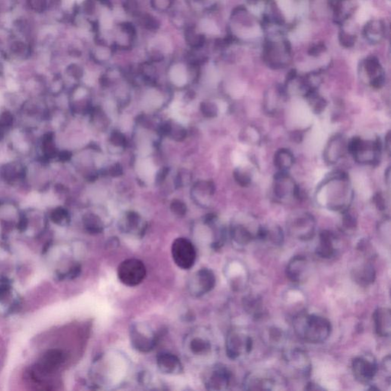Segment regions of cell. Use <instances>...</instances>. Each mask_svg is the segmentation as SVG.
<instances>
[{"mask_svg": "<svg viewBox=\"0 0 391 391\" xmlns=\"http://www.w3.org/2000/svg\"><path fill=\"white\" fill-rule=\"evenodd\" d=\"M29 5L34 11L41 13L45 10L47 0H29Z\"/></svg>", "mask_w": 391, "mask_h": 391, "instance_id": "42", "label": "cell"}, {"mask_svg": "<svg viewBox=\"0 0 391 391\" xmlns=\"http://www.w3.org/2000/svg\"><path fill=\"white\" fill-rule=\"evenodd\" d=\"M287 96L284 87L278 86L267 92L264 99V108L267 113L273 114L278 111L281 100Z\"/></svg>", "mask_w": 391, "mask_h": 391, "instance_id": "27", "label": "cell"}, {"mask_svg": "<svg viewBox=\"0 0 391 391\" xmlns=\"http://www.w3.org/2000/svg\"><path fill=\"white\" fill-rule=\"evenodd\" d=\"M84 224L90 233L99 234L103 232V224L101 219L96 215L91 213L86 215L84 218Z\"/></svg>", "mask_w": 391, "mask_h": 391, "instance_id": "34", "label": "cell"}, {"mask_svg": "<svg viewBox=\"0 0 391 391\" xmlns=\"http://www.w3.org/2000/svg\"><path fill=\"white\" fill-rule=\"evenodd\" d=\"M256 239L270 244L280 246L284 242V232L280 226H260L257 232Z\"/></svg>", "mask_w": 391, "mask_h": 391, "instance_id": "26", "label": "cell"}, {"mask_svg": "<svg viewBox=\"0 0 391 391\" xmlns=\"http://www.w3.org/2000/svg\"><path fill=\"white\" fill-rule=\"evenodd\" d=\"M259 228V227H258ZM257 229L242 223H235L231 226L230 236L234 242L239 245H246L256 239Z\"/></svg>", "mask_w": 391, "mask_h": 391, "instance_id": "25", "label": "cell"}, {"mask_svg": "<svg viewBox=\"0 0 391 391\" xmlns=\"http://www.w3.org/2000/svg\"><path fill=\"white\" fill-rule=\"evenodd\" d=\"M298 186L291 178L287 172L279 171L275 176L273 192L278 200H286L290 198H296Z\"/></svg>", "mask_w": 391, "mask_h": 391, "instance_id": "18", "label": "cell"}, {"mask_svg": "<svg viewBox=\"0 0 391 391\" xmlns=\"http://www.w3.org/2000/svg\"><path fill=\"white\" fill-rule=\"evenodd\" d=\"M264 342L268 346L274 349H281L284 347L287 342V335L281 329L276 327H269L264 331Z\"/></svg>", "mask_w": 391, "mask_h": 391, "instance_id": "28", "label": "cell"}, {"mask_svg": "<svg viewBox=\"0 0 391 391\" xmlns=\"http://www.w3.org/2000/svg\"><path fill=\"white\" fill-rule=\"evenodd\" d=\"M325 51H327V46L324 43H316L309 47L308 54L312 57H318L323 54Z\"/></svg>", "mask_w": 391, "mask_h": 391, "instance_id": "40", "label": "cell"}, {"mask_svg": "<svg viewBox=\"0 0 391 391\" xmlns=\"http://www.w3.org/2000/svg\"><path fill=\"white\" fill-rule=\"evenodd\" d=\"M317 192H324L319 195V201L332 211L344 212L349 210L352 201V188L349 177L344 172H335L322 182Z\"/></svg>", "mask_w": 391, "mask_h": 391, "instance_id": "1", "label": "cell"}, {"mask_svg": "<svg viewBox=\"0 0 391 391\" xmlns=\"http://www.w3.org/2000/svg\"><path fill=\"white\" fill-rule=\"evenodd\" d=\"M306 98L307 99L308 101H309L312 111L315 113H321L322 111H324L325 108L327 107V101L324 100V98H322V96H319L317 93V91L312 92V93L308 94Z\"/></svg>", "mask_w": 391, "mask_h": 391, "instance_id": "35", "label": "cell"}, {"mask_svg": "<svg viewBox=\"0 0 391 391\" xmlns=\"http://www.w3.org/2000/svg\"><path fill=\"white\" fill-rule=\"evenodd\" d=\"M390 356L388 355L387 356H386L383 358L381 364L382 371H383V372L385 374V377H386L389 381H390Z\"/></svg>", "mask_w": 391, "mask_h": 391, "instance_id": "45", "label": "cell"}, {"mask_svg": "<svg viewBox=\"0 0 391 391\" xmlns=\"http://www.w3.org/2000/svg\"><path fill=\"white\" fill-rule=\"evenodd\" d=\"M339 41L342 47L346 48H352L357 41V35L355 32H351L341 26L339 32Z\"/></svg>", "mask_w": 391, "mask_h": 391, "instance_id": "36", "label": "cell"}, {"mask_svg": "<svg viewBox=\"0 0 391 391\" xmlns=\"http://www.w3.org/2000/svg\"><path fill=\"white\" fill-rule=\"evenodd\" d=\"M382 144L378 139L375 140H364L359 137L353 138L349 142V152L354 159L361 164L375 165L380 161Z\"/></svg>", "mask_w": 391, "mask_h": 391, "instance_id": "4", "label": "cell"}, {"mask_svg": "<svg viewBox=\"0 0 391 391\" xmlns=\"http://www.w3.org/2000/svg\"><path fill=\"white\" fill-rule=\"evenodd\" d=\"M243 139L245 142H248V144H257L260 142V134L257 128L252 126H248V128L244 132V136Z\"/></svg>", "mask_w": 391, "mask_h": 391, "instance_id": "38", "label": "cell"}, {"mask_svg": "<svg viewBox=\"0 0 391 391\" xmlns=\"http://www.w3.org/2000/svg\"><path fill=\"white\" fill-rule=\"evenodd\" d=\"M333 10V19L339 26L349 21L355 12V5L351 0H328Z\"/></svg>", "mask_w": 391, "mask_h": 391, "instance_id": "23", "label": "cell"}, {"mask_svg": "<svg viewBox=\"0 0 391 391\" xmlns=\"http://www.w3.org/2000/svg\"><path fill=\"white\" fill-rule=\"evenodd\" d=\"M118 280L124 285L136 287L146 277V268L142 260L136 258L126 259L118 268Z\"/></svg>", "mask_w": 391, "mask_h": 391, "instance_id": "7", "label": "cell"}, {"mask_svg": "<svg viewBox=\"0 0 391 391\" xmlns=\"http://www.w3.org/2000/svg\"><path fill=\"white\" fill-rule=\"evenodd\" d=\"M189 349L193 355H205L211 351V343L207 339L201 337H195L189 342Z\"/></svg>", "mask_w": 391, "mask_h": 391, "instance_id": "32", "label": "cell"}, {"mask_svg": "<svg viewBox=\"0 0 391 391\" xmlns=\"http://www.w3.org/2000/svg\"><path fill=\"white\" fill-rule=\"evenodd\" d=\"M349 152V142L342 135H336L327 143L323 152L324 161L330 165L336 164Z\"/></svg>", "mask_w": 391, "mask_h": 391, "instance_id": "17", "label": "cell"}, {"mask_svg": "<svg viewBox=\"0 0 391 391\" xmlns=\"http://www.w3.org/2000/svg\"><path fill=\"white\" fill-rule=\"evenodd\" d=\"M343 216H342V229L345 232L347 233H350L351 232H353L357 228V219L349 213V210L342 213Z\"/></svg>", "mask_w": 391, "mask_h": 391, "instance_id": "37", "label": "cell"}, {"mask_svg": "<svg viewBox=\"0 0 391 391\" xmlns=\"http://www.w3.org/2000/svg\"><path fill=\"white\" fill-rule=\"evenodd\" d=\"M157 365L161 373L168 375H178L183 372V364L174 354L162 352L157 356Z\"/></svg>", "mask_w": 391, "mask_h": 391, "instance_id": "22", "label": "cell"}, {"mask_svg": "<svg viewBox=\"0 0 391 391\" xmlns=\"http://www.w3.org/2000/svg\"><path fill=\"white\" fill-rule=\"evenodd\" d=\"M374 203L380 211H385L386 209V202L384 196L381 192H377L374 198Z\"/></svg>", "mask_w": 391, "mask_h": 391, "instance_id": "44", "label": "cell"}, {"mask_svg": "<svg viewBox=\"0 0 391 391\" xmlns=\"http://www.w3.org/2000/svg\"><path fill=\"white\" fill-rule=\"evenodd\" d=\"M243 307L250 316L259 319L264 315L263 302L260 297L255 295H248L242 300Z\"/></svg>", "mask_w": 391, "mask_h": 391, "instance_id": "30", "label": "cell"}, {"mask_svg": "<svg viewBox=\"0 0 391 391\" xmlns=\"http://www.w3.org/2000/svg\"><path fill=\"white\" fill-rule=\"evenodd\" d=\"M201 109L207 117H215L218 114V107L214 103H204L201 106Z\"/></svg>", "mask_w": 391, "mask_h": 391, "instance_id": "41", "label": "cell"}, {"mask_svg": "<svg viewBox=\"0 0 391 391\" xmlns=\"http://www.w3.org/2000/svg\"><path fill=\"white\" fill-rule=\"evenodd\" d=\"M361 75L368 84L374 89H380L385 84V73L378 59L376 57H368L361 62Z\"/></svg>", "mask_w": 391, "mask_h": 391, "instance_id": "14", "label": "cell"}, {"mask_svg": "<svg viewBox=\"0 0 391 391\" xmlns=\"http://www.w3.org/2000/svg\"><path fill=\"white\" fill-rule=\"evenodd\" d=\"M174 79L176 83L182 84L186 81V75L182 68L176 69L174 72Z\"/></svg>", "mask_w": 391, "mask_h": 391, "instance_id": "47", "label": "cell"}, {"mask_svg": "<svg viewBox=\"0 0 391 391\" xmlns=\"http://www.w3.org/2000/svg\"><path fill=\"white\" fill-rule=\"evenodd\" d=\"M293 328L299 339L311 344L325 342L331 335L330 321L320 315L300 312L293 319Z\"/></svg>", "mask_w": 391, "mask_h": 391, "instance_id": "2", "label": "cell"}, {"mask_svg": "<svg viewBox=\"0 0 391 391\" xmlns=\"http://www.w3.org/2000/svg\"><path fill=\"white\" fill-rule=\"evenodd\" d=\"M385 149H386L389 155V152H390V133H388L386 139H385Z\"/></svg>", "mask_w": 391, "mask_h": 391, "instance_id": "49", "label": "cell"}, {"mask_svg": "<svg viewBox=\"0 0 391 391\" xmlns=\"http://www.w3.org/2000/svg\"><path fill=\"white\" fill-rule=\"evenodd\" d=\"M171 210L177 216H183L186 214V207L183 203L180 201H174L171 204Z\"/></svg>", "mask_w": 391, "mask_h": 391, "instance_id": "43", "label": "cell"}, {"mask_svg": "<svg viewBox=\"0 0 391 391\" xmlns=\"http://www.w3.org/2000/svg\"><path fill=\"white\" fill-rule=\"evenodd\" d=\"M294 155L289 149H281L275 153L274 164L280 171L287 172L294 164Z\"/></svg>", "mask_w": 391, "mask_h": 391, "instance_id": "31", "label": "cell"}, {"mask_svg": "<svg viewBox=\"0 0 391 391\" xmlns=\"http://www.w3.org/2000/svg\"><path fill=\"white\" fill-rule=\"evenodd\" d=\"M315 218L310 213L300 212L290 216L287 223V230L290 236L300 241L312 239L315 235Z\"/></svg>", "mask_w": 391, "mask_h": 391, "instance_id": "5", "label": "cell"}, {"mask_svg": "<svg viewBox=\"0 0 391 391\" xmlns=\"http://www.w3.org/2000/svg\"><path fill=\"white\" fill-rule=\"evenodd\" d=\"M130 341L136 350L148 353L155 349L157 336L148 325L136 323L130 329Z\"/></svg>", "mask_w": 391, "mask_h": 391, "instance_id": "10", "label": "cell"}, {"mask_svg": "<svg viewBox=\"0 0 391 391\" xmlns=\"http://www.w3.org/2000/svg\"><path fill=\"white\" fill-rule=\"evenodd\" d=\"M352 370L355 380L363 384H368L375 378L378 372V364L371 355H362L352 361Z\"/></svg>", "mask_w": 391, "mask_h": 391, "instance_id": "11", "label": "cell"}, {"mask_svg": "<svg viewBox=\"0 0 391 391\" xmlns=\"http://www.w3.org/2000/svg\"><path fill=\"white\" fill-rule=\"evenodd\" d=\"M234 177L237 183L241 186H248L251 184V177L248 172L238 168L234 172Z\"/></svg>", "mask_w": 391, "mask_h": 391, "instance_id": "39", "label": "cell"}, {"mask_svg": "<svg viewBox=\"0 0 391 391\" xmlns=\"http://www.w3.org/2000/svg\"><path fill=\"white\" fill-rule=\"evenodd\" d=\"M385 180H386V181L387 182L388 185L389 184V177H390V169H389V167H388L387 170H386V172H385Z\"/></svg>", "mask_w": 391, "mask_h": 391, "instance_id": "50", "label": "cell"}, {"mask_svg": "<svg viewBox=\"0 0 391 391\" xmlns=\"http://www.w3.org/2000/svg\"><path fill=\"white\" fill-rule=\"evenodd\" d=\"M376 334L382 338L389 337L391 333V312L387 307H378L373 315Z\"/></svg>", "mask_w": 391, "mask_h": 391, "instance_id": "24", "label": "cell"}, {"mask_svg": "<svg viewBox=\"0 0 391 391\" xmlns=\"http://www.w3.org/2000/svg\"><path fill=\"white\" fill-rule=\"evenodd\" d=\"M263 60L274 70L284 69L291 63L292 47L282 31L268 32L263 44Z\"/></svg>", "mask_w": 391, "mask_h": 391, "instance_id": "3", "label": "cell"}, {"mask_svg": "<svg viewBox=\"0 0 391 391\" xmlns=\"http://www.w3.org/2000/svg\"><path fill=\"white\" fill-rule=\"evenodd\" d=\"M120 227L125 233L133 234V235H142L145 231V226L142 223L140 216L135 213H128L123 219V221L121 222Z\"/></svg>", "mask_w": 391, "mask_h": 391, "instance_id": "29", "label": "cell"}, {"mask_svg": "<svg viewBox=\"0 0 391 391\" xmlns=\"http://www.w3.org/2000/svg\"><path fill=\"white\" fill-rule=\"evenodd\" d=\"M252 338L241 330H231L226 341V351L230 359L236 360L252 350Z\"/></svg>", "mask_w": 391, "mask_h": 391, "instance_id": "8", "label": "cell"}, {"mask_svg": "<svg viewBox=\"0 0 391 391\" xmlns=\"http://www.w3.org/2000/svg\"><path fill=\"white\" fill-rule=\"evenodd\" d=\"M305 389H307V390H323L324 388L322 387L320 385L316 384L313 382H309L305 386Z\"/></svg>", "mask_w": 391, "mask_h": 391, "instance_id": "48", "label": "cell"}, {"mask_svg": "<svg viewBox=\"0 0 391 391\" xmlns=\"http://www.w3.org/2000/svg\"><path fill=\"white\" fill-rule=\"evenodd\" d=\"M2 73H3L2 67H1V65H0V76L2 75Z\"/></svg>", "mask_w": 391, "mask_h": 391, "instance_id": "51", "label": "cell"}, {"mask_svg": "<svg viewBox=\"0 0 391 391\" xmlns=\"http://www.w3.org/2000/svg\"><path fill=\"white\" fill-rule=\"evenodd\" d=\"M387 27L384 20L372 19L368 21L363 28L362 34L366 41L370 44L377 45L386 38Z\"/></svg>", "mask_w": 391, "mask_h": 391, "instance_id": "20", "label": "cell"}, {"mask_svg": "<svg viewBox=\"0 0 391 391\" xmlns=\"http://www.w3.org/2000/svg\"><path fill=\"white\" fill-rule=\"evenodd\" d=\"M278 380L275 374L269 371H251L243 380V389L245 390H273L278 386Z\"/></svg>", "mask_w": 391, "mask_h": 391, "instance_id": "12", "label": "cell"}, {"mask_svg": "<svg viewBox=\"0 0 391 391\" xmlns=\"http://www.w3.org/2000/svg\"><path fill=\"white\" fill-rule=\"evenodd\" d=\"M351 277L360 287H368L375 281L376 270L370 260L357 265L351 272Z\"/></svg>", "mask_w": 391, "mask_h": 391, "instance_id": "21", "label": "cell"}, {"mask_svg": "<svg viewBox=\"0 0 391 391\" xmlns=\"http://www.w3.org/2000/svg\"><path fill=\"white\" fill-rule=\"evenodd\" d=\"M49 218L55 224L60 225V226L68 225L71 220L69 212L66 208L61 207V206H57V207L51 209L50 213H49Z\"/></svg>", "mask_w": 391, "mask_h": 391, "instance_id": "33", "label": "cell"}, {"mask_svg": "<svg viewBox=\"0 0 391 391\" xmlns=\"http://www.w3.org/2000/svg\"><path fill=\"white\" fill-rule=\"evenodd\" d=\"M174 263L183 270H189L195 264L197 251L193 244L186 238L174 240L171 246Z\"/></svg>", "mask_w": 391, "mask_h": 391, "instance_id": "9", "label": "cell"}, {"mask_svg": "<svg viewBox=\"0 0 391 391\" xmlns=\"http://www.w3.org/2000/svg\"><path fill=\"white\" fill-rule=\"evenodd\" d=\"M111 142L115 146H122L125 142V137L121 133H115L111 137Z\"/></svg>", "mask_w": 391, "mask_h": 391, "instance_id": "46", "label": "cell"}, {"mask_svg": "<svg viewBox=\"0 0 391 391\" xmlns=\"http://www.w3.org/2000/svg\"><path fill=\"white\" fill-rule=\"evenodd\" d=\"M232 374L226 366L216 365L212 368L205 380V386L210 390H224L232 384Z\"/></svg>", "mask_w": 391, "mask_h": 391, "instance_id": "16", "label": "cell"}, {"mask_svg": "<svg viewBox=\"0 0 391 391\" xmlns=\"http://www.w3.org/2000/svg\"><path fill=\"white\" fill-rule=\"evenodd\" d=\"M339 251L338 238L333 232L324 230L319 234V241L315 248L316 256L322 259H331Z\"/></svg>", "mask_w": 391, "mask_h": 391, "instance_id": "19", "label": "cell"}, {"mask_svg": "<svg viewBox=\"0 0 391 391\" xmlns=\"http://www.w3.org/2000/svg\"><path fill=\"white\" fill-rule=\"evenodd\" d=\"M216 276L213 271L202 268L192 277L188 287L193 297H200L212 291L216 286Z\"/></svg>", "mask_w": 391, "mask_h": 391, "instance_id": "13", "label": "cell"}, {"mask_svg": "<svg viewBox=\"0 0 391 391\" xmlns=\"http://www.w3.org/2000/svg\"><path fill=\"white\" fill-rule=\"evenodd\" d=\"M284 364L287 370L296 377L308 378L312 372V362L305 351L299 348L284 349Z\"/></svg>", "mask_w": 391, "mask_h": 391, "instance_id": "6", "label": "cell"}, {"mask_svg": "<svg viewBox=\"0 0 391 391\" xmlns=\"http://www.w3.org/2000/svg\"><path fill=\"white\" fill-rule=\"evenodd\" d=\"M310 272V263L304 255L294 256L289 260L286 275L291 282L301 284L306 281Z\"/></svg>", "mask_w": 391, "mask_h": 391, "instance_id": "15", "label": "cell"}]
</instances>
